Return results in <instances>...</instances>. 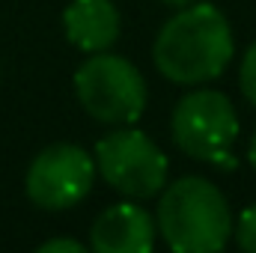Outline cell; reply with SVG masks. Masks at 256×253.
Wrapping results in <instances>:
<instances>
[{"label": "cell", "mask_w": 256, "mask_h": 253, "mask_svg": "<svg viewBox=\"0 0 256 253\" xmlns=\"http://www.w3.org/2000/svg\"><path fill=\"white\" fill-rule=\"evenodd\" d=\"M170 134L194 161L218 164L220 170L236 164L232 146L238 137V116L232 102L218 90H194L182 96L170 116Z\"/></svg>", "instance_id": "cell-3"}, {"label": "cell", "mask_w": 256, "mask_h": 253, "mask_svg": "<svg viewBox=\"0 0 256 253\" xmlns=\"http://www.w3.org/2000/svg\"><path fill=\"white\" fill-rule=\"evenodd\" d=\"M86 248L74 238H51V242H42L39 253H84Z\"/></svg>", "instance_id": "cell-11"}, {"label": "cell", "mask_w": 256, "mask_h": 253, "mask_svg": "<svg viewBox=\"0 0 256 253\" xmlns=\"http://www.w3.org/2000/svg\"><path fill=\"white\" fill-rule=\"evenodd\" d=\"M238 84H242V92L244 98L256 108V42L244 51L242 57V68H238Z\"/></svg>", "instance_id": "cell-10"}, {"label": "cell", "mask_w": 256, "mask_h": 253, "mask_svg": "<svg viewBox=\"0 0 256 253\" xmlns=\"http://www.w3.org/2000/svg\"><path fill=\"white\" fill-rule=\"evenodd\" d=\"M96 179V158L78 143H51L27 167L24 190L33 206L66 212L78 206Z\"/></svg>", "instance_id": "cell-6"}, {"label": "cell", "mask_w": 256, "mask_h": 253, "mask_svg": "<svg viewBox=\"0 0 256 253\" xmlns=\"http://www.w3.org/2000/svg\"><path fill=\"white\" fill-rule=\"evenodd\" d=\"M155 224L176 253H218L232 238L226 196L202 176H185L164 185Z\"/></svg>", "instance_id": "cell-2"}, {"label": "cell", "mask_w": 256, "mask_h": 253, "mask_svg": "<svg viewBox=\"0 0 256 253\" xmlns=\"http://www.w3.org/2000/svg\"><path fill=\"white\" fill-rule=\"evenodd\" d=\"M236 42L226 15L212 3H191L158 30L152 57L167 80L194 86L220 78Z\"/></svg>", "instance_id": "cell-1"}, {"label": "cell", "mask_w": 256, "mask_h": 253, "mask_svg": "<svg viewBox=\"0 0 256 253\" xmlns=\"http://www.w3.org/2000/svg\"><path fill=\"white\" fill-rule=\"evenodd\" d=\"M232 232H236V244H238L242 250L256 253V206H248V208L238 214Z\"/></svg>", "instance_id": "cell-9"}, {"label": "cell", "mask_w": 256, "mask_h": 253, "mask_svg": "<svg viewBox=\"0 0 256 253\" xmlns=\"http://www.w3.org/2000/svg\"><path fill=\"white\" fill-rule=\"evenodd\" d=\"M74 96L92 120L104 126H131L143 116L146 80L131 60L98 51L74 72Z\"/></svg>", "instance_id": "cell-4"}, {"label": "cell", "mask_w": 256, "mask_h": 253, "mask_svg": "<svg viewBox=\"0 0 256 253\" xmlns=\"http://www.w3.org/2000/svg\"><path fill=\"white\" fill-rule=\"evenodd\" d=\"M120 9L114 0H72L63 12L66 39L86 54L108 51L120 39Z\"/></svg>", "instance_id": "cell-8"}, {"label": "cell", "mask_w": 256, "mask_h": 253, "mask_svg": "<svg viewBox=\"0 0 256 253\" xmlns=\"http://www.w3.org/2000/svg\"><path fill=\"white\" fill-rule=\"evenodd\" d=\"M158 224L137 202H116L104 208L92 230L90 248L96 253H149L155 248Z\"/></svg>", "instance_id": "cell-7"}, {"label": "cell", "mask_w": 256, "mask_h": 253, "mask_svg": "<svg viewBox=\"0 0 256 253\" xmlns=\"http://www.w3.org/2000/svg\"><path fill=\"white\" fill-rule=\"evenodd\" d=\"M96 173L131 200H149L167 185V158L149 134L116 128L96 143Z\"/></svg>", "instance_id": "cell-5"}, {"label": "cell", "mask_w": 256, "mask_h": 253, "mask_svg": "<svg viewBox=\"0 0 256 253\" xmlns=\"http://www.w3.org/2000/svg\"><path fill=\"white\" fill-rule=\"evenodd\" d=\"M164 6H173V9H182V6H191V3H196V0H161Z\"/></svg>", "instance_id": "cell-13"}, {"label": "cell", "mask_w": 256, "mask_h": 253, "mask_svg": "<svg viewBox=\"0 0 256 253\" xmlns=\"http://www.w3.org/2000/svg\"><path fill=\"white\" fill-rule=\"evenodd\" d=\"M248 161H250V167H254V173H256V131H254V137H250V149H248Z\"/></svg>", "instance_id": "cell-12"}]
</instances>
